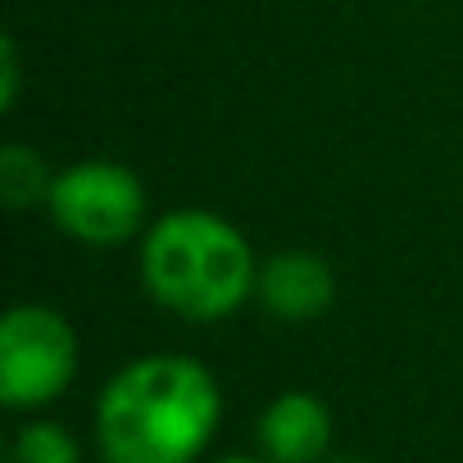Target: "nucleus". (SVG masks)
Returning <instances> with one entry per match:
<instances>
[{
	"label": "nucleus",
	"instance_id": "1",
	"mask_svg": "<svg viewBox=\"0 0 463 463\" xmlns=\"http://www.w3.org/2000/svg\"><path fill=\"white\" fill-rule=\"evenodd\" d=\"M222 427V386L182 350L137 354L105 377L91 404L100 463H204Z\"/></svg>",
	"mask_w": 463,
	"mask_h": 463
},
{
	"label": "nucleus",
	"instance_id": "2",
	"mask_svg": "<svg viewBox=\"0 0 463 463\" xmlns=\"http://www.w3.org/2000/svg\"><path fill=\"white\" fill-rule=\"evenodd\" d=\"M137 273L146 296L195 327L241 314L260 287V260L250 237L218 209L155 213L137 241Z\"/></svg>",
	"mask_w": 463,
	"mask_h": 463
},
{
	"label": "nucleus",
	"instance_id": "3",
	"mask_svg": "<svg viewBox=\"0 0 463 463\" xmlns=\"http://www.w3.org/2000/svg\"><path fill=\"white\" fill-rule=\"evenodd\" d=\"M46 213L60 237L91 250H109V246L141 241V232L150 227V195L132 164L78 159L55 168Z\"/></svg>",
	"mask_w": 463,
	"mask_h": 463
},
{
	"label": "nucleus",
	"instance_id": "4",
	"mask_svg": "<svg viewBox=\"0 0 463 463\" xmlns=\"http://www.w3.org/2000/svg\"><path fill=\"white\" fill-rule=\"evenodd\" d=\"M82 364L78 327L64 309L24 300L0 318V404L14 413H42L55 404Z\"/></svg>",
	"mask_w": 463,
	"mask_h": 463
},
{
	"label": "nucleus",
	"instance_id": "5",
	"mask_svg": "<svg viewBox=\"0 0 463 463\" xmlns=\"http://www.w3.org/2000/svg\"><path fill=\"white\" fill-rule=\"evenodd\" d=\"M255 300L269 318H278L287 327H305L336 305V273L314 250H278V255L260 260Z\"/></svg>",
	"mask_w": 463,
	"mask_h": 463
},
{
	"label": "nucleus",
	"instance_id": "6",
	"mask_svg": "<svg viewBox=\"0 0 463 463\" xmlns=\"http://www.w3.org/2000/svg\"><path fill=\"white\" fill-rule=\"evenodd\" d=\"M336 422L314 391H282L264 404L255 440L269 463H327Z\"/></svg>",
	"mask_w": 463,
	"mask_h": 463
},
{
	"label": "nucleus",
	"instance_id": "7",
	"mask_svg": "<svg viewBox=\"0 0 463 463\" xmlns=\"http://www.w3.org/2000/svg\"><path fill=\"white\" fill-rule=\"evenodd\" d=\"M55 182V168L24 141H5L0 146V200L10 213H28L37 204H46Z\"/></svg>",
	"mask_w": 463,
	"mask_h": 463
},
{
	"label": "nucleus",
	"instance_id": "8",
	"mask_svg": "<svg viewBox=\"0 0 463 463\" xmlns=\"http://www.w3.org/2000/svg\"><path fill=\"white\" fill-rule=\"evenodd\" d=\"M10 463H82V440L55 418H28L10 436Z\"/></svg>",
	"mask_w": 463,
	"mask_h": 463
},
{
	"label": "nucleus",
	"instance_id": "9",
	"mask_svg": "<svg viewBox=\"0 0 463 463\" xmlns=\"http://www.w3.org/2000/svg\"><path fill=\"white\" fill-rule=\"evenodd\" d=\"M19 82H24V64H19V37L5 33L0 37V109H14L19 105Z\"/></svg>",
	"mask_w": 463,
	"mask_h": 463
},
{
	"label": "nucleus",
	"instance_id": "10",
	"mask_svg": "<svg viewBox=\"0 0 463 463\" xmlns=\"http://www.w3.org/2000/svg\"><path fill=\"white\" fill-rule=\"evenodd\" d=\"M204 463H269L264 454H218V458H204Z\"/></svg>",
	"mask_w": 463,
	"mask_h": 463
},
{
	"label": "nucleus",
	"instance_id": "11",
	"mask_svg": "<svg viewBox=\"0 0 463 463\" xmlns=\"http://www.w3.org/2000/svg\"><path fill=\"white\" fill-rule=\"evenodd\" d=\"M327 463H368V458H354V454H341V458H327Z\"/></svg>",
	"mask_w": 463,
	"mask_h": 463
},
{
	"label": "nucleus",
	"instance_id": "12",
	"mask_svg": "<svg viewBox=\"0 0 463 463\" xmlns=\"http://www.w3.org/2000/svg\"><path fill=\"white\" fill-rule=\"evenodd\" d=\"M413 5H418V0H413Z\"/></svg>",
	"mask_w": 463,
	"mask_h": 463
}]
</instances>
